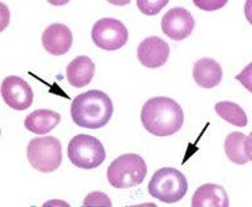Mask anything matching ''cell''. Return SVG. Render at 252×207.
Instances as JSON below:
<instances>
[{
  "label": "cell",
  "mask_w": 252,
  "mask_h": 207,
  "mask_svg": "<svg viewBox=\"0 0 252 207\" xmlns=\"http://www.w3.org/2000/svg\"><path fill=\"white\" fill-rule=\"evenodd\" d=\"M94 43L105 51H116L124 47L129 38V32L124 23L115 18H102L92 27Z\"/></svg>",
  "instance_id": "7"
},
{
  "label": "cell",
  "mask_w": 252,
  "mask_h": 207,
  "mask_svg": "<svg viewBox=\"0 0 252 207\" xmlns=\"http://www.w3.org/2000/svg\"><path fill=\"white\" fill-rule=\"evenodd\" d=\"M195 26V20L189 10L181 8H173L164 14L161 19V29L164 34L170 39L183 40L192 34Z\"/></svg>",
  "instance_id": "9"
},
{
  "label": "cell",
  "mask_w": 252,
  "mask_h": 207,
  "mask_svg": "<svg viewBox=\"0 0 252 207\" xmlns=\"http://www.w3.org/2000/svg\"><path fill=\"white\" fill-rule=\"evenodd\" d=\"M94 64L91 58L87 56H80V57L72 60L68 64L66 69L67 81L73 87H85L92 81L94 76Z\"/></svg>",
  "instance_id": "15"
},
{
  "label": "cell",
  "mask_w": 252,
  "mask_h": 207,
  "mask_svg": "<svg viewBox=\"0 0 252 207\" xmlns=\"http://www.w3.org/2000/svg\"><path fill=\"white\" fill-rule=\"evenodd\" d=\"M1 98L9 107L22 111L32 106L34 94L26 80L19 76H9L1 84Z\"/></svg>",
  "instance_id": "8"
},
{
  "label": "cell",
  "mask_w": 252,
  "mask_h": 207,
  "mask_svg": "<svg viewBox=\"0 0 252 207\" xmlns=\"http://www.w3.org/2000/svg\"><path fill=\"white\" fill-rule=\"evenodd\" d=\"M27 158L34 170L52 173L62 163V144L55 137H40L29 141Z\"/></svg>",
  "instance_id": "5"
},
{
  "label": "cell",
  "mask_w": 252,
  "mask_h": 207,
  "mask_svg": "<svg viewBox=\"0 0 252 207\" xmlns=\"http://www.w3.org/2000/svg\"><path fill=\"white\" fill-rule=\"evenodd\" d=\"M169 3L168 0H138V8L145 15H157L161 9Z\"/></svg>",
  "instance_id": "18"
},
{
  "label": "cell",
  "mask_w": 252,
  "mask_h": 207,
  "mask_svg": "<svg viewBox=\"0 0 252 207\" xmlns=\"http://www.w3.org/2000/svg\"><path fill=\"white\" fill-rule=\"evenodd\" d=\"M61 121V115L53 110L39 109L31 112L24 120V127L34 134H48Z\"/></svg>",
  "instance_id": "16"
},
{
  "label": "cell",
  "mask_w": 252,
  "mask_h": 207,
  "mask_svg": "<svg viewBox=\"0 0 252 207\" xmlns=\"http://www.w3.org/2000/svg\"><path fill=\"white\" fill-rule=\"evenodd\" d=\"M251 136H245L244 133L232 132L224 140V152L227 157L235 164H247L252 159Z\"/></svg>",
  "instance_id": "12"
},
{
  "label": "cell",
  "mask_w": 252,
  "mask_h": 207,
  "mask_svg": "<svg viewBox=\"0 0 252 207\" xmlns=\"http://www.w3.org/2000/svg\"><path fill=\"white\" fill-rule=\"evenodd\" d=\"M170 48L165 40L159 37H148L139 44L138 58L148 69H159L166 64Z\"/></svg>",
  "instance_id": "10"
},
{
  "label": "cell",
  "mask_w": 252,
  "mask_h": 207,
  "mask_svg": "<svg viewBox=\"0 0 252 207\" xmlns=\"http://www.w3.org/2000/svg\"><path fill=\"white\" fill-rule=\"evenodd\" d=\"M215 110L220 118L235 127L245 128L249 124L246 112L237 104L231 103V101H220V103L216 104Z\"/></svg>",
  "instance_id": "17"
},
{
  "label": "cell",
  "mask_w": 252,
  "mask_h": 207,
  "mask_svg": "<svg viewBox=\"0 0 252 207\" xmlns=\"http://www.w3.org/2000/svg\"><path fill=\"white\" fill-rule=\"evenodd\" d=\"M146 173L148 167L143 157L129 153L112 161L107 170V179L115 188H130L143 183Z\"/></svg>",
  "instance_id": "4"
},
{
  "label": "cell",
  "mask_w": 252,
  "mask_h": 207,
  "mask_svg": "<svg viewBox=\"0 0 252 207\" xmlns=\"http://www.w3.org/2000/svg\"><path fill=\"white\" fill-rule=\"evenodd\" d=\"M42 43L49 55H66L73 43V35L71 29L64 24L53 23L47 27L42 35Z\"/></svg>",
  "instance_id": "11"
},
{
  "label": "cell",
  "mask_w": 252,
  "mask_h": 207,
  "mask_svg": "<svg viewBox=\"0 0 252 207\" xmlns=\"http://www.w3.org/2000/svg\"><path fill=\"white\" fill-rule=\"evenodd\" d=\"M83 206L85 207H89V206H92V207H111L112 204H111V200L109 199V196L105 195L103 192H98V191H96V192H91L89 193V196H87L86 199H85V201H83Z\"/></svg>",
  "instance_id": "19"
},
{
  "label": "cell",
  "mask_w": 252,
  "mask_h": 207,
  "mask_svg": "<svg viewBox=\"0 0 252 207\" xmlns=\"http://www.w3.org/2000/svg\"><path fill=\"white\" fill-rule=\"evenodd\" d=\"M141 123L150 134L157 137L173 136L184 124L181 105L169 98H153L144 104L140 114Z\"/></svg>",
  "instance_id": "1"
},
{
  "label": "cell",
  "mask_w": 252,
  "mask_h": 207,
  "mask_svg": "<svg viewBox=\"0 0 252 207\" xmlns=\"http://www.w3.org/2000/svg\"><path fill=\"white\" fill-rule=\"evenodd\" d=\"M223 77V69L217 61L212 58H201L193 67V78L198 86L212 89L218 86Z\"/></svg>",
  "instance_id": "13"
},
{
  "label": "cell",
  "mask_w": 252,
  "mask_h": 207,
  "mask_svg": "<svg viewBox=\"0 0 252 207\" xmlns=\"http://www.w3.org/2000/svg\"><path fill=\"white\" fill-rule=\"evenodd\" d=\"M67 152L72 164L82 170L97 168L106 159V152L101 141L87 134H80L72 138Z\"/></svg>",
  "instance_id": "6"
},
{
  "label": "cell",
  "mask_w": 252,
  "mask_h": 207,
  "mask_svg": "<svg viewBox=\"0 0 252 207\" xmlns=\"http://www.w3.org/2000/svg\"><path fill=\"white\" fill-rule=\"evenodd\" d=\"M193 3L198 8L207 10V12H212V10H217L226 5L227 0H194Z\"/></svg>",
  "instance_id": "20"
},
{
  "label": "cell",
  "mask_w": 252,
  "mask_h": 207,
  "mask_svg": "<svg viewBox=\"0 0 252 207\" xmlns=\"http://www.w3.org/2000/svg\"><path fill=\"white\" fill-rule=\"evenodd\" d=\"M114 114V105L107 94L100 90H90L80 94L72 101V120L81 128L100 129Z\"/></svg>",
  "instance_id": "2"
},
{
  "label": "cell",
  "mask_w": 252,
  "mask_h": 207,
  "mask_svg": "<svg viewBox=\"0 0 252 207\" xmlns=\"http://www.w3.org/2000/svg\"><path fill=\"white\" fill-rule=\"evenodd\" d=\"M229 200L226 190L215 183L202 184L192 197V207H228Z\"/></svg>",
  "instance_id": "14"
},
{
  "label": "cell",
  "mask_w": 252,
  "mask_h": 207,
  "mask_svg": "<svg viewBox=\"0 0 252 207\" xmlns=\"http://www.w3.org/2000/svg\"><path fill=\"white\" fill-rule=\"evenodd\" d=\"M149 195L164 204H177L188 191L186 175L175 168L165 167L153 174L148 186Z\"/></svg>",
  "instance_id": "3"
}]
</instances>
